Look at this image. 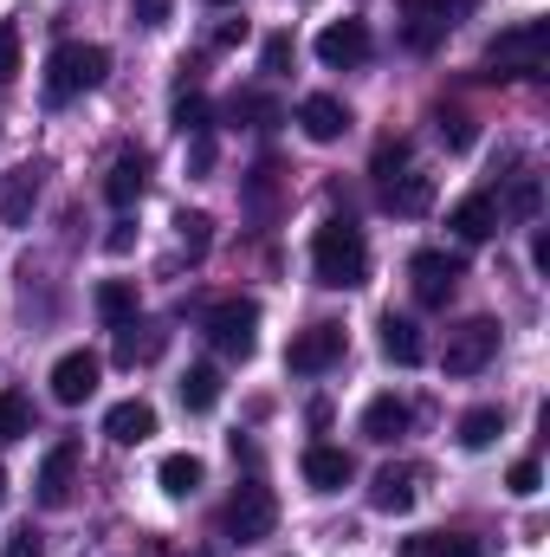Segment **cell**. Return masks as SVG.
Wrapping results in <instances>:
<instances>
[{"mask_svg": "<svg viewBox=\"0 0 550 557\" xmlns=\"http://www.w3.org/2000/svg\"><path fill=\"white\" fill-rule=\"evenodd\" d=\"M317 59H324L330 72L363 65V59H370V26H363V20H330V26L317 33Z\"/></svg>", "mask_w": 550, "mask_h": 557, "instance_id": "cell-9", "label": "cell"}, {"mask_svg": "<svg viewBox=\"0 0 550 557\" xmlns=\"http://www.w3.org/2000/svg\"><path fill=\"white\" fill-rule=\"evenodd\" d=\"M98 357L91 350H65L59 363H52V403H65V409H78V403H91V389H98Z\"/></svg>", "mask_w": 550, "mask_h": 557, "instance_id": "cell-10", "label": "cell"}, {"mask_svg": "<svg viewBox=\"0 0 550 557\" xmlns=\"http://www.w3.org/2000/svg\"><path fill=\"white\" fill-rule=\"evenodd\" d=\"M221 525H227V539H234V545H253V539H266V532L278 525V499H273V486H260V480L234 486V499H227Z\"/></svg>", "mask_w": 550, "mask_h": 557, "instance_id": "cell-5", "label": "cell"}, {"mask_svg": "<svg viewBox=\"0 0 550 557\" xmlns=\"http://www.w3.org/2000/svg\"><path fill=\"white\" fill-rule=\"evenodd\" d=\"M13 78H20V33L0 26V85H13Z\"/></svg>", "mask_w": 550, "mask_h": 557, "instance_id": "cell-36", "label": "cell"}, {"mask_svg": "<svg viewBox=\"0 0 550 557\" xmlns=\"http://www.w3.org/2000/svg\"><path fill=\"white\" fill-rule=\"evenodd\" d=\"M434 557H479V539H440Z\"/></svg>", "mask_w": 550, "mask_h": 557, "instance_id": "cell-42", "label": "cell"}, {"mask_svg": "<svg viewBox=\"0 0 550 557\" xmlns=\"http://www.w3.org/2000/svg\"><path fill=\"white\" fill-rule=\"evenodd\" d=\"M505 208H512L518 221H532V214L545 208V188H538V175H518V182H512V201H505ZM505 208H499V214H505Z\"/></svg>", "mask_w": 550, "mask_h": 557, "instance_id": "cell-30", "label": "cell"}, {"mask_svg": "<svg viewBox=\"0 0 550 557\" xmlns=\"http://www.w3.org/2000/svg\"><path fill=\"white\" fill-rule=\"evenodd\" d=\"M20 434H33V409L20 389H0V441H20Z\"/></svg>", "mask_w": 550, "mask_h": 557, "instance_id": "cell-27", "label": "cell"}, {"mask_svg": "<svg viewBox=\"0 0 550 557\" xmlns=\"http://www.w3.org/2000/svg\"><path fill=\"white\" fill-rule=\"evenodd\" d=\"M550 59V20H518L486 46V72L492 78H538Z\"/></svg>", "mask_w": 550, "mask_h": 557, "instance_id": "cell-3", "label": "cell"}, {"mask_svg": "<svg viewBox=\"0 0 550 557\" xmlns=\"http://www.w3.org/2000/svg\"><path fill=\"white\" fill-rule=\"evenodd\" d=\"M434 124H440V143H447V149H473V117H460V111L447 117V111H440Z\"/></svg>", "mask_w": 550, "mask_h": 557, "instance_id": "cell-34", "label": "cell"}, {"mask_svg": "<svg viewBox=\"0 0 550 557\" xmlns=\"http://www.w3.org/2000/svg\"><path fill=\"white\" fill-rule=\"evenodd\" d=\"M499 357V324L492 318H466L447 331V376H479Z\"/></svg>", "mask_w": 550, "mask_h": 557, "instance_id": "cell-6", "label": "cell"}, {"mask_svg": "<svg viewBox=\"0 0 550 557\" xmlns=\"http://www.w3.org/2000/svg\"><path fill=\"white\" fill-rule=\"evenodd\" d=\"M473 7H479V0H402V20H414V26H440V33H447V26H453L460 13H473Z\"/></svg>", "mask_w": 550, "mask_h": 557, "instance_id": "cell-25", "label": "cell"}, {"mask_svg": "<svg viewBox=\"0 0 550 557\" xmlns=\"http://www.w3.org/2000/svg\"><path fill=\"white\" fill-rule=\"evenodd\" d=\"M201 473H208V467H201L195 454H162V467H155V480H162L168 499H188V493L201 486Z\"/></svg>", "mask_w": 550, "mask_h": 557, "instance_id": "cell-24", "label": "cell"}, {"mask_svg": "<svg viewBox=\"0 0 550 557\" xmlns=\"http://www.w3.org/2000/svg\"><path fill=\"white\" fill-rule=\"evenodd\" d=\"M104 78H111V52L104 46H85V39H65L46 59V104H65L78 91H98Z\"/></svg>", "mask_w": 550, "mask_h": 557, "instance_id": "cell-2", "label": "cell"}, {"mask_svg": "<svg viewBox=\"0 0 550 557\" xmlns=\"http://www.w3.org/2000/svg\"><path fill=\"white\" fill-rule=\"evenodd\" d=\"M175 131H182V137L208 131V98H201L195 85H182V91H175Z\"/></svg>", "mask_w": 550, "mask_h": 557, "instance_id": "cell-28", "label": "cell"}, {"mask_svg": "<svg viewBox=\"0 0 550 557\" xmlns=\"http://www.w3.org/2000/svg\"><path fill=\"white\" fill-rule=\"evenodd\" d=\"M247 33H253L247 20H227V26L214 33V52H227V46H247Z\"/></svg>", "mask_w": 550, "mask_h": 557, "instance_id": "cell-41", "label": "cell"}, {"mask_svg": "<svg viewBox=\"0 0 550 557\" xmlns=\"http://www.w3.org/2000/svg\"><path fill=\"white\" fill-rule=\"evenodd\" d=\"M162 350V331H149V337H137V318L124 324V344H117V363H149Z\"/></svg>", "mask_w": 550, "mask_h": 557, "instance_id": "cell-29", "label": "cell"}, {"mask_svg": "<svg viewBox=\"0 0 550 557\" xmlns=\"http://www.w3.org/2000/svg\"><path fill=\"white\" fill-rule=\"evenodd\" d=\"M532 267L550 273V234H532Z\"/></svg>", "mask_w": 550, "mask_h": 557, "instance_id": "cell-44", "label": "cell"}, {"mask_svg": "<svg viewBox=\"0 0 550 557\" xmlns=\"http://www.w3.org/2000/svg\"><path fill=\"white\" fill-rule=\"evenodd\" d=\"M499 434H505V409H473V416L460 421V447L466 454H486Z\"/></svg>", "mask_w": 550, "mask_h": 557, "instance_id": "cell-26", "label": "cell"}, {"mask_svg": "<svg viewBox=\"0 0 550 557\" xmlns=\"http://www.w3.org/2000/svg\"><path fill=\"white\" fill-rule=\"evenodd\" d=\"M427 201H434L427 175H389L383 182V208H396V214H427Z\"/></svg>", "mask_w": 550, "mask_h": 557, "instance_id": "cell-21", "label": "cell"}, {"mask_svg": "<svg viewBox=\"0 0 550 557\" xmlns=\"http://www.w3.org/2000/svg\"><path fill=\"white\" fill-rule=\"evenodd\" d=\"M104 434H111L117 447H142V441L155 434V409H149V403H117V409L104 416Z\"/></svg>", "mask_w": 550, "mask_h": 557, "instance_id": "cell-17", "label": "cell"}, {"mask_svg": "<svg viewBox=\"0 0 550 557\" xmlns=\"http://www.w3.org/2000/svg\"><path fill=\"white\" fill-rule=\"evenodd\" d=\"M46 552V545H39V532H33V525H13V532H7V545H0V557H39Z\"/></svg>", "mask_w": 550, "mask_h": 557, "instance_id": "cell-37", "label": "cell"}, {"mask_svg": "<svg viewBox=\"0 0 550 557\" xmlns=\"http://www.w3.org/2000/svg\"><path fill=\"white\" fill-rule=\"evenodd\" d=\"M370 506L376 512H409L414 506V467H383L370 480Z\"/></svg>", "mask_w": 550, "mask_h": 557, "instance_id": "cell-18", "label": "cell"}, {"mask_svg": "<svg viewBox=\"0 0 550 557\" xmlns=\"http://www.w3.org/2000/svg\"><path fill=\"white\" fill-rule=\"evenodd\" d=\"M168 13H175V0H130L137 26H168Z\"/></svg>", "mask_w": 550, "mask_h": 557, "instance_id": "cell-38", "label": "cell"}, {"mask_svg": "<svg viewBox=\"0 0 550 557\" xmlns=\"http://www.w3.org/2000/svg\"><path fill=\"white\" fill-rule=\"evenodd\" d=\"M214 7H234V0H214Z\"/></svg>", "mask_w": 550, "mask_h": 557, "instance_id": "cell-46", "label": "cell"}, {"mask_svg": "<svg viewBox=\"0 0 550 557\" xmlns=\"http://www.w3.org/2000/svg\"><path fill=\"white\" fill-rule=\"evenodd\" d=\"M298 124H304V137L311 143H337L343 131H350V111H343L330 91H311V98L298 104Z\"/></svg>", "mask_w": 550, "mask_h": 557, "instance_id": "cell-12", "label": "cell"}, {"mask_svg": "<svg viewBox=\"0 0 550 557\" xmlns=\"http://www.w3.org/2000/svg\"><path fill=\"white\" fill-rule=\"evenodd\" d=\"M285 65H291V39H285V33H273V39H266V72H285Z\"/></svg>", "mask_w": 550, "mask_h": 557, "instance_id": "cell-40", "label": "cell"}, {"mask_svg": "<svg viewBox=\"0 0 550 557\" xmlns=\"http://www.w3.org/2000/svg\"><path fill=\"white\" fill-rule=\"evenodd\" d=\"M505 486H512L518 499H532V493L545 486V467H538V460H512V473H505Z\"/></svg>", "mask_w": 550, "mask_h": 557, "instance_id": "cell-32", "label": "cell"}, {"mask_svg": "<svg viewBox=\"0 0 550 557\" xmlns=\"http://www.w3.org/2000/svg\"><path fill=\"white\" fill-rule=\"evenodd\" d=\"M421 350H427V344H421V324H414V318H396V311H389V318H383V357L409 370V363H421Z\"/></svg>", "mask_w": 550, "mask_h": 557, "instance_id": "cell-20", "label": "cell"}, {"mask_svg": "<svg viewBox=\"0 0 550 557\" xmlns=\"http://www.w3.org/2000/svg\"><path fill=\"white\" fill-rule=\"evenodd\" d=\"M343 324H311V331H298L291 344H285V370H298V376H324L337 357H343Z\"/></svg>", "mask_w": 550, "mask_h": 557, "instance_id": "cell-7", "label": "cell"}, {"mask_svg": "<svg viewBox=\"0 0 550 557\" xmlns=\"http://www.w3.org/2000/svg\"><path fill=\"white\" fill-rule=\"evenodd\" d=\"M130 240H137V234H130V221H117V227H111V240H104V247H111V253H130Z\"/></svg>", "mask_w": 550, "mask_h": 557, "instance_id": "cell-43", "label": "cell"}, {"mask_svg": "<svg viewBox=\"0 0 550 557\" xmlns=\"http://www.w3.org/2000/svg\"><path fill=\"white\" fill-rule=\"evenodd\" d=\"M208 337H214L221 357L247 363L253 344H260V305H253V298H221V305L208 311Z\"/></svg>", "mask_w": 550, "mask_h": 557, "instance_id": "cell-4", "label": "cell"}, {"mask_svg": "<svg viewBox=\"0 0 550 557\" xmlns=\"http://www.w3.org/2000/svg\"><path fill=\"white\" fill-rule=\"evenodd\" d=\"M447 227H453L460 240H492V234H499V201H492V195H466V201H453Z\"/></svg>", "mask_w": 550, "mask_h": 557, "instance_id": "cell-14", "label": "cell"}, {"mask_svg": "<svg viewBox=\"0 0 550 557\" xmlns=\"http://www.w3.org/2000/svg\"><path fill=\"white\" fill-rule=\"evenodd\" d=\"M78 454H85V447H78L72 434L46 447V460H39V480H33V486H39V506H46V512H59V506L72 499V486H78Z\"/></svg>", "mask_w": 550, "mask_h": 557, "instance_id": "cell-8", "label": "cell"}, {"mask_svg": "<svg viewBox=\"0 0 550 557\" xmlns=\"http://www.w3.org/2000/svg\"><path fill=\"white\" fill-rule=\"evenodd\" d=\"M350 473H357V460H350L343 447H330V441L304 447V480H311L317 493H337V486H350Z\"/></svg>", "mask_w": 550, "mask_h": 557, "instance_id": "cell-13", "label": "cell"}, {"mask_svg": "<svg viewBox=\"0 0 550 557\" xmlns=\"http://www.w3.org/2000/svg\"><path fill=\"white\" fill-rule=\"evenodd\" d=\"M311 273H317V285H330V292H357V285L370 278L363 227H357V221H324V227L311 234Z\"/></svg>", "mask_w": 550, "mask_h": 557, "instance_id": "cell-1", "label": "cell"}, {"mask_svg": "<svg viewBox=\"0 0 550 557\" xmlns=\"http://www.w3.org/2000/svg\"><path fill=\"white\" fill-rule=\"evenodd\" d=\"M188 169H195V175L214 169V137H208V131H195V143H188Z\"/></svg>", "mask_w": 550, "mask_h": 557, "instance_id": "cell-39", "label": "cell"}, {"mask_svg": "<svg viewBox=\"0 0 550 557\" xmlns=\"http://www.w3.org/2000/svg\"><path fill=\"white\" fill-rule=\"evenodd\" d=\"M0 499H7V473H0Z\"/></svg>", "mask_w": 550, "mask_h": 557, "instance_id": "cell-45", "label": "cell"}, {"mask_svg": "<svg viewBox=\"0 0 550 557\" xmlns=\"http://www.w3.org/2000/svg\"><path fill=\"white\" fill-rule=\"evenodd\" d=\"M142 188H149V162H142V156H117L111 175H104V201H111V208H137Z\"/></svg>", "mask_w": 550, "mask_h": 557, "instance_id": "cell-16", "label": "cell"}, {"mask_svg": "<svg viewBox=\"0 0 550 557\" xmlns=\"http://www.w3.org/2000/svg\"><path fill=\"white\" fill-rule=\"evenodd\" d=\"M409 278H414V298H421V305H447L453 285H460V260L427 247V253H414L409 260Z\"/></svg>", "mask_w": 550, "mask_h": 557, "instance_id": "cell-11", "label": "cell"}, {"mask_svg": "<svg viewBox=\"0 0 550 557\" xmlns=\"http://www.w3.org/2000/svg\"><path fill=\"white\" fill-rule=\"evenodd\" d=\"M409 421H414V409L402 403V396H376V403L363 409V434H370L376 447H389V441L409 434Z\"/></svg>", "mask_w": 550, "mask_h": 557, "instance_id": "cell-15", "label": "cell"}, {"mask_svg": "<svg viewBox=\"0 0 550 557\" xmlns=\"http://www.w3.org/2000/svg\"><path fill=\"white\" fill-rule=\"evenodd\" d=\"M33 195H39V175H33V169H13V175L0 182V221H7V227H26Z\"/></svg>", "mask_w": 550, "mask_h": 557, "instance_id": "cell-19", "label": "cell"}, {"mask_svg": "<svg viewBox=\"0 0 550 557\" xmlns=\"http://www.w3.org/2000/svg\"><path fill=\"white\" fill-rule=\"evenodd\" d=\"M234 117H253V124H278V104H273V98H260V91H247V98H234Z\"/></svg>", "mask_w": 550, "mask_h": 557, "instance_id": "cell-35", "label": "cell"}, {"mask_svg": "<svg viewBox=\"0 0 550 557\" xmlns=\"http://www.w3.org/2000/svg\"><path fill=\"white\" fill-rule=\"evenodd\" d=\"M214 403H221V370H214V363H195V370L182 376V409H188V416H208Z\"/></svg>", "mask_w": 550, "mask_h": 557, "instance_id": "cell-23", "label": "cell"}, {"mask_svg": "<svg viewBox=\"0 0 550 557\" xmlns=\"http://www.w3.org/2000/svg\"><path fill=\"white\" fill-rule=\"evenodd\" d=\"M175 227H182V247H188V253H195V260H201V253H208V240H214V234H208V227H214V221H208V214H182V221H175Z\"/></svg>", "mask_w": 550, "mask_h": 557, "instance_id": "cell-31", "label": "cell"}, {"mask_svg": "<svg viewBox=\"0 0 550 557\" xmlns=\"http://www.w3.org/2000/svg\"><path fill=\"white\" fill-rule=\"evenodd\" d=\"M98 318H104L111 331H124V324L137 318V285H130V278H104V285H98Z\"/></svg>", "mask_w": 550, "mask_h": 557, "instance_id": "cell-22", "label": "cell"}, {"mask_svg": "<svg viewBox=\"0 0 550 557\" xmlns=\"http://www.w3.org/2000/svg\"><path fill=\"white\" fill-rule=\"evenodd\" d=\"M409 137H389L383 143V149H376V175H383V182H389V175H396V169H409Z\"/></svg>", "mask_w": 550, "mask_h": 557, "instance_id": "cell-33", "label": "cell"}]
</instances>
